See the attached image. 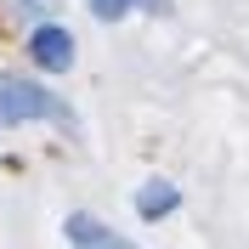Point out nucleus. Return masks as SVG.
<instances>
[{"label": "nucleus", "instance_id": "1", "mask_svg": "<svg viewBox=\"0 0 249 249\" xmlns=\"http://www.w3.org/2000/svg\"><path fill=\"white\" fill-rule=\"evenodd\" d=\"M17 119H68L62 113V102L51 91H40V85H29V79H12L0 74V130Z\"/></svg>", "mask_w": 249, "mask_h": 249}, {"label": "nucleus", "instance_id": "2", "mask_svg": "<svg viewBox=\"0 0 249 249\" xmlns=\"http://www.w3.org/2000/svg\"><path fill=\"white\" fill-rule=\"evenodd\" d=\"M29 57L40 62V68H51V74H62V68L74 62V34L40 23V29H34V40H29Z\"/></svg>", "mask_w": 249, "mask_h": 249}, {"label": "nucleus", "instance_id": "3", "mask_svg": "<svg viewBox=\"0 0 249 249\" xmlns=\"http://www.w3.org/2000/svg\"><path fill=\"white\" fill-rule=\"evenodd\" d=\"M136 210H142L147 221L164 215V210H176V187H170V181H147V187L136 193Z\"/></svg>", "mask_w": 249, "mask_h": 249}, {"label": "nucleus", "instance_id": "4", "mask_svg": "<svg viewBox=\"0 0 249 249\" xmlns=\"http://www.w3.org/2000/svg\"><path fill=\"white\" fill-rule=\"evenodd\" d=\"M68 238H74L79 249H91V244H102L108 232H102V227H96L91 215H68Z\"/></svg>", "mask_w": 249, "mask_h": 249}, {"label": "nucleus", "instance_id": "6", "mask_svg": "<svg viewBox=\"0 0 249 249\" xmlns=\"http://www.w3.org/2000/svg\"><path fill=\"white\" fill-rule=\"evenodd\" d=\"M51 6H62V0H17V12H29V17H46Z\"/></svg>", "mask_w": 249, "mask_h": 249}, {"label": "nucleus", "instance_id": "7", "mask_svg": "<svg viewBox=\"0 0 249 249\" xmlns=\"http://www.w3.org/2000/svg\"><path fill=\"white\" fill-rule=\"evenodd\" d=\"M91 249H130V244H119V238H102V244H91Z\"/></svg>", "mask_w": 249, "mask_h": 249}, {"label": "nucleus", "instance_id": "5", "mask_svg": "<svg viewBox=\"0 0 249 249\" xmlns=\"http://www.w3.org/2000/svg\"><path fill=\"white\" fill-rule=\"evenodd\" d=\"M130 6H136V0H91V12L102 17V23H113V17H124Z\"/></svg>", "mask_w": 249, "mask_h": 249}]
</instances>
